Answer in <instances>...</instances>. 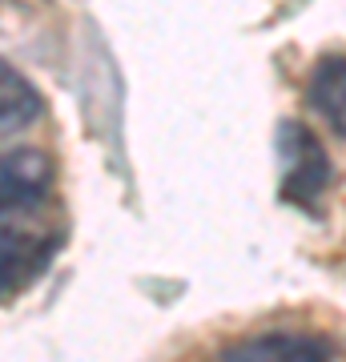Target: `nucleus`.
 <instances>
[{
  "label": "nucleus",
  "instance_id": "1",
  "mask_svg": "<svg viewBox=\"0 0 346 362\" xmlns=\"http://www.w3.org/2000/svg\"><path fill=\"white\" fill-rule=\"evenodd\" d=\"M278 161H282V197L302 209H318L322 194L330 189L334 165L322 141L306 125L286 121L278 129Z\"/></svg>",
  "mask_w": 346,
  "mask_h": 362
},
{
  "label": "nucleus",
  "instance_id": "2",
  "mask_svg": "<svg viewBox=\"0 0 346 362\" xmlns=\"http://www.w3.org/2000/svg\"><path fill=\"white\" fill-rule=\"evenodd\" d=\"M40 206H0V298L33 282L52 254V238L37 230Z\"/></svg>",
  "mask_w": 346,
  "mask_h": 362
},
{
  "label": "nucleus",
  "instance_id": "3",
  "mask_svg": "<svg viewBox=\"0 0 346 362\" xmlns=\"http://www.w3.org/2000/svg\"><path fill=\"white\" fill-rule=\"evenodd\" d=\"M52 185V161L40 149L0 153V206H40Z\"/></svg>",
  "mask_w": 346,
  "mask_h": 362
},
{
  "label": "nucleus",
  "instance_id": "4",
  "mask_svg": "<svg viewBox=\"0 0 346 362\" xmlns=\"http://www.w3.org/2000/svg\"><path fill=\"white\" fill-rule=\"evenodd\" d=\"M218 362H330V346L326 338L314 334L274 330V334H258L230 346Z\"/></svg>",
  "mask_w": 346,
  "mask_h": 362
},
{
  "label": "nucleus",
  "instance_id": "5",
  "mask_svg": "<svg viewBox=\"0 0 346 362\" xmlns=\"http://www.w3.org/2000/svg\"><path fill=\"white\" fill-rule=\"evenodd\" d=\"M306 93L322 121L338 137H346V52H326L318 65L310 69Z\"/></svg>",
  "mask_w": 346,
  "mask_h": 362
},
{
  "label": "nucleus",
  "instance_id": "6",
  "mask_svg": "<svg viewBox=\"0 0 346 362\" xmlns=\"http://www.w3.org/2000/svg\"><path fill=\"white\" fill-rule=\"evenodd\" d=\"M45 113L40 93L28 85L25 73H16L8 61H0V137L16 129H28Z\"/></svg>",
  "mask_w": 346,
  "mask_h": 362
}]
</instances>
